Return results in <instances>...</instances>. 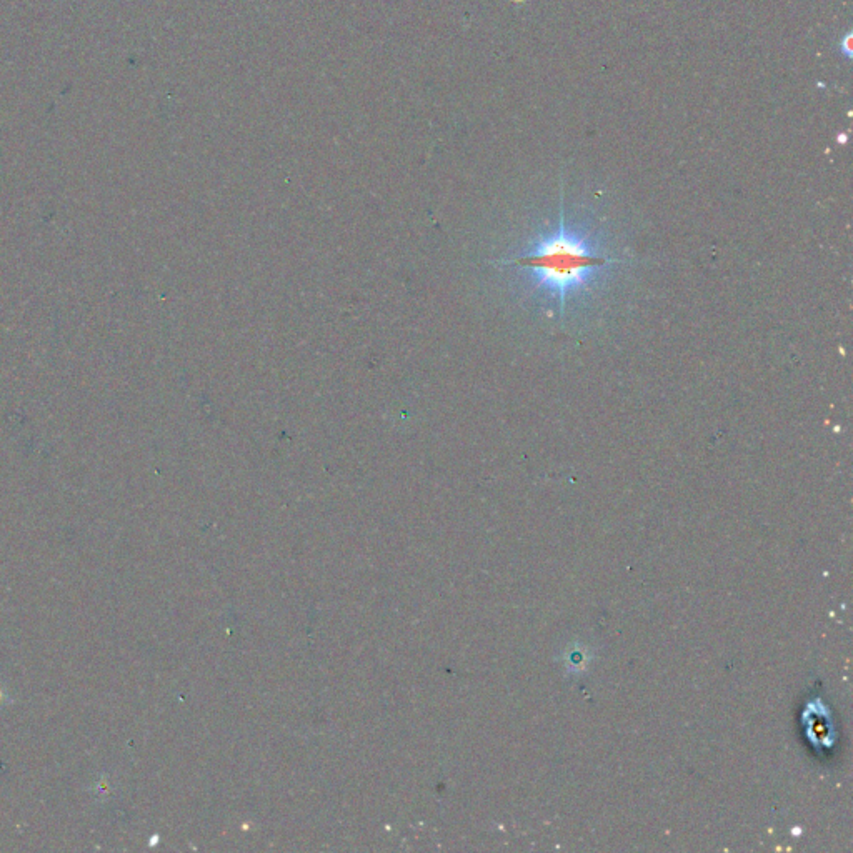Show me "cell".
Listing matches in <instances>:
<instances>
[{
	"label": "cell",
	"mask_w": 853,
	"mask_h": 853,
	"mask_svg": "<svg viewBox=\"0 0 853 853\" xmlns=\"http://www.w3.org/2000/svg\"><path fill=\"white\" fill-rule=\"evenodd\" d=\"M610 264L619 260L607 255L589 227L567 219L562 209L557 222L540 232L534 247L510 265L527 270L540 299L564 315L575 300L594 294Z\"/></svg>",
	"instance_id": "1"
}]
</instances>
